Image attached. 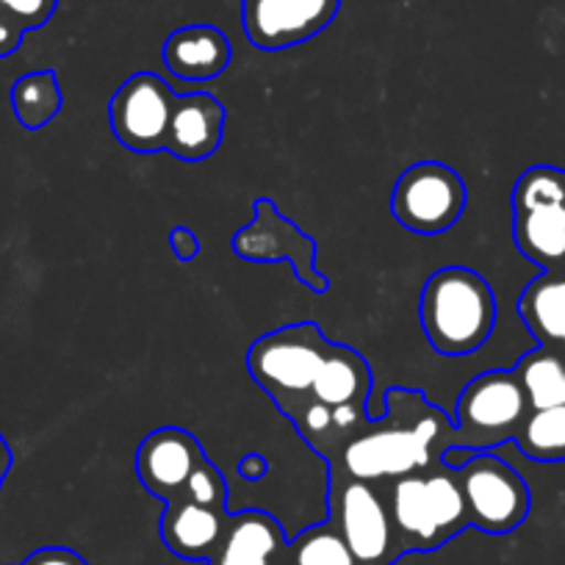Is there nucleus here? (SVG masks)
<instances>
[{
  "label": "nucleus",
  "mask_w": 565,
  "mask_h": 565,
  "mask_svg": "<svg viewBox=\"0 0 565 565\" xmlns=\"http://www.w3.org/2000/svg\"><path fill=\"white\" fill-rule=\"evenodd\" d=\"M385 399L388 416L369 424L366 433H358L341 449V463L352 480H399L430 469L433 447L449 433L444 413L427 405L418 391L391 388Z\"/></svg>",
  "instance_id": "nucleus-1"
},
{
  "label": "nucleus",
  "mask_w": 565,
  "mask_h": 565,
  "mask_svg": "<svg viewBox=\"0 0 565 565\" xmlns=\"http://www.w3.org/2000/svg\"><path fill=\"white\" fill-rule=\"evenodd\" d=\"M418 319L438 355H471L497 328V295L480 271L447 266L424 282Z\"/></svg>",
  "instance_id": "nucleus-2"
},
{
  "label": "nucleus",
  "mask_w": 565,
  "mask_h": 565,
  "mask_svg": "<svg viewBox=\"0 0 565 565\" xmlns=\"http://www.w3.org/2000/svg\"><path fill=\"white\" fill-rule=\"evenodd\" d=\"M330 350V341L313 322L289 324L253 341L247 369L255 383L277 402L282 413L311 396L313 380Z\"/></svg>",
  "instance_id": "nucleus-3"
},
{
  "label": "nucleus",
  "mask_w": 565,
  "mask_h": 565,
  "mask_svg": "<svg viewBox=\"0 0 565 565\" xmlns=\"http://www.w3.org/2000/svg\"><path fill=\"white\" fill-rule=\"evenodd\" d=\"M526 416H530V402L513 372L493 369L480 374L466 385L455 405V422H458L455 447L480 452L513 441Z\"/></svg>",
  "instance_id": "nucleus-4"
},
{
  "label": "nucleus",
  "mask_w": 565,
  "mask_h": 565,
  "mask_svg": "<svg viewBox=\"0 0 565 565\" xmlns=\"http://www.w3.org/2000/svg\"><path fill=\"white\" fill-rule=\"evenodd\" d=\"M458 480L469 510V526L488 535H508L530 515L532 497L524 477L486 449H471L469 460L458 466Z\"/></svg>",
  "instance_id": "nucleus-5"
},
{
  "label": "nucleus",
  "mask_w": 565,
  "mask_h": 565,
  "mask_svg": "<svg viewBox=\"0 0 565 565\" xmlns=\"http://www.w3.org/2000/svg\"><path fill=\"white\" fill-rule=\"evenodd\" d=\"M469 203V189L452 167L418 161L407 167L391 194V214L411 233L438 236L458 225Z\"/></svg>",
  "instance_id": "nucleus-6"
},
{
  "label": "nucleus",
  "mask_w": 565,
  "mask_h": 565,
  "mask_svg": "<svg viewBox=\"0 0 565 565\" xmlns=\"http://www.w3.org/2000/svg\"><path fill=\"white\" fill-rule=\"evenodd\" d=\"M333 502V524L350 546L358 565H391L402 557L399 537L391 524L388 504L380 499L372 482L333 480L330 491Z\"/></svg>",
  "instance_id": "nucleus-7"
},
{
  "label": "nucleus",
  "mask_w": 565,
  "mask_h": 565,
  "mask_svg": "<svg viewBox=\"0 0 565 565\" xmlns=\"http://www.w3.org/2000/svg\"><path fill=\"white\" fill-rule=\"evenodd\" d=\"M175 100L178 95L161 75H130L108 103V119L119 145L141 156L167 150Z\"/></svg>",
  "instance_id": "nucleus-8"
},
{
  "label": "nucleus",
  "mask_w": 565,
  "mask_h": 565,
  "mask_svg": "<svg viewBox=\"0 0 565 565\" xmlns=\"http://www.w3.org/2000/svg\"><path fill=\"white\" fill-rule=\"evenodd\" d=\"M341 0H242V23L258 51H286L322 34L335 20Z\"/></svg>",
  "instance_id": "nucleus-9"
},
{
  "label": "nucleus",
  "mask_w": 565,
  "mask_h": 565,
  "mask_svg": "<svg viewBox=\"0 0 565 565\" xmlns=\"http://www.w3.org/2000/svg\"><path fill=\"white\" fill-rule=\"evenodd\" d=\"M205 460L203 447L181 427H161L136 449V475L145 491L172 502L183 497L189 477Z\"/></svg>",
  "instance_id": "nucleus-10"
},
{
  "label": "nucleus",
  "mask_w": 565,
  "mask_h": 565,
  "mask_svg": "<svg viewBox=\"0 0 565 565\" xmlns=\"http://www.w3.org/2000/svg\"><path fill=\"white\" fill-rule=\"evenodd\" d=\"M227 530V510L205 508L192 499H172L161 515V541L172 554L192 563H211Z\"/></svg>",
  "instance_id": "nucleus-11"
},
{
  "label": "nucleus",
  "mask_w": 565,
  "mask_h": 565,
  "mask_svg": "<svg viewBox=\"0 0 565 565\" xmlns=\"http://www.w3.org/2000/svg\"><path fill=\"white\" fill-rule=\"evenodd\" d=\"M225 136V106L209 92H192L175 100L167 153L181 161H203L214 156Z\"/></svg>",
  "instance_id": "nucleus-12"
},
{
  "label": "nucleus",
  "mask_w": 565,
  "mask_h": 565,
  "mask_svg": "<svg viewBox=\"0 0 565 565\" xmlns=\"http://www.w3.org/2000/svg\"><path fill=\"white\" fill-rule=\"evenodd\" d=\"M231 42L214 25H183L164 42V64L181 81H211L231 64Z\"/></svg>",
  "instance_id": "nucleus-13"
},
{
  "label": "nucleus",
  "mask_w": 565,
  "mask_h": 565,
  "mask_svg": "<svg viewBox=\"0 0 565 565\" xmlns=\"http://www.w3.org/2000/svg\"><path fill=\"white\" fill-rule=\"evenodd\" d=\"M388 513L402 552H433V548L444 546V537L433 519L430 499H427V482L422 475L399 477L391 486Z\"/></svg>",
  "instance_id": "nucleus-14"
},
{
  "label": "nucleus",
  "mask_w": 565,
  "mask_h": 565,
  "mask_svg": "<svg viewBox=\"0 0 565 565\" xmlns=\"http://www.w3.org/2000/svg\"><path fill=\"white\" fill-rule=\"evenodd\" d=\"M280 548H286V535L277 519L260 510H244V513L227 519L225 537L211 559L214 565H271Z\"/></svg>",
  "instance_id": "nucleus-15"
},
{
  "label": "nucleus",
  "mask_w": 565,
  "mask_h": 565,
  "mask_svg": "<svg viewBox=\"0 0 565 565\" xmlns=\"http://www.w3.org/2000/svg\"><path fill=\"white\" fill-rule=\"evenodd\" d=\"M372 391V372L361 352L344 344H330L317 380H313L311 396L330 407L347 405V402H366Z\"/></svg>",
  "instance_id": "nucleus-16"
},
{
  "label": "nucleus",
  "mask_w": 565,
  "mask_h": 565,
  "mask_svg": "<svg viewBox=\"0 0 565 565\" xmlns=\"http://www.w3.org/2000/svg\"><path fill=\"white\" fill-rule=\"evenodd\" d=\"M519 313L543 344H565V277H535L521 295Z\"/></svg>",
  "instance_id": "nucleus-17"
},
{
  "label": "nucleus",
  "mask_w": 565,
  "mask_h": 565,
  "mask_svg": "<svg viewBox=\"0 0 565 565\" xmlns=\"http://www.w3.org/2000/svg\"><path fill=\"white\" fill-rule=\"evenodd\" d=\"M513 236L521 255L537 266H552L565 258V205L515 214Z\"/></svg>",
  "instance_id": "nucleus-18"
},
{
  "label": "nucleus",
  "mask_w": 565,
  "mask_h": 565,
  "mask_svg": "<svg viewBox=\"0 0 565 565\" xmlns=\"http://www.w3.org/2000/svg\"><path fill=\"white\" fill-rule=\"evenodd\" d=\"M513 374L524 388L530 411L565 405V361L552 350H532L515 363Z\"/></svg>",
  "instance_id": "nucleus-19"
},
{
  "label": "nucleus",
  "mask_w": 565,
  "mask_h": 565,
  "mask_svg": "<svg viewBox=\"0 0 565 565\" xmlns=\"http://www.w3.org/2000/svg\"><path fill=\"white\" fill-rule=\"evenodd\" d=\"M64 95L58 86V75L53 70H40L14 81L12 108L18 122L25 130H40L62 111Z\"/></svg>",
  "instance_id": "nucleus-20"
},
{
  "label": "nucleus",
  "mask_w": 565,
  "mask_h": 565,
  "mask_svg": "<svg viewBox=\"0 0 565 565\" xmlns=\"http://www.w3.org/2000/svg\"><path fill=\"white\" fill-rule=\"evenodd\" d=\"M521 452L537 463H559L565 460V405L530 411L513 438Z\"/></svg>",
  "instance_id": "nucleus-21"
},
{
  "label": "nucleus",
  "mask_w": 565,
  "mask_h": 565,
  "mask_svg": "<svg viewBox=\"0 0 565 565\" xmlns=\"http://www.w3.org/2000/svg\"><path fill=\"white\" fill-rule=\"evenodd\" d=\"M427 482V499H430L433 519H436L438 532H441L444 543L452 541L458 532L469 526V510H466L463 491H460L458 475L449 471H433L424 477Z\"/></svg>",
  "instance_id": "nucleus-22"
},
{
  "label": "nucleus",
  "mask_w": 565,
  "mask_h": 565,
  "mask_svg": "<svg viewBox=\"0 0 565 565\" xmlns=\"http://www.w3.org/2000/svg\"><path fill=\"white\" fill-rule=\"evenodd\" d=\"M291 563L295 565H358L350 546L344 543L333 521L300 532L291 543Z\"/></svg>",
  "instance_id": "nucleus-23"
},
{
  "label": "nucleus",
  "mask_w": 565,
  "mask_h": 565,
  "mask_svg": "<svg viewBox=\"0 0 565 565\" xmlns=\"http://www.w3.org/2000/svg\"><path fill=\"white\" fill-rule=\"evenodd\" d=\"M546 205H565V170L554 167H532L515 181L513 211L546 209Z\"/></svg>",
  "instance_id": "nucleus-24"
},
{
  "label": "nucleus",
  "mask_w": 565,
  "mask_h": 565,
  "mask_svg": "<svg viewBox=\"0 0 565 565\" xmlns=\"http://www.w3.org/2000/svg\"><path fill=\"white\" fill-rule=\"evenodd\" d=\"M286 416L297 424L300 436L306 438L311 447H317L319 452H322L324 441H328L324 436H333V407L319 402L317 396H306V399L297 402L295 407H289ZM333 444H335V436H333Z\"/></svg>",
  "instance_id": "nucleus-25"
},
{
  "label": "nucleus",
  "mask_w": 565,
  "mask_h": 565,
  "mask_svg": "<svg viewBox=\"0 0 565 565\" xmlns=\"http://www.w3.org/2000/svg\"><path fill=\"white\" fill-rule=\"evenodd\" d=\"M183 499H192V502L205 504V508L227 510V482L225 475L211 463L209 458L192 471L186 488H183Z\"/></svg>",
  "instance_id": "nucleus-26"
},
{
  "label": "nucleus",
  "mask_w": 565,
  "mask_h": 565,
  "mask_svg": "<svg viewBox=\"0 0 565 565\" xmlns=\"http://www.w3.org/2000/svg\"><path fill=\"white\" fill-rule=\"evenodd\" d=\"M56 7L58 0H0V12L12 18L25 34L51 23Z\"/></svg>",
  "instance_id": "nucleus-27"
},
{
  "label": "nucleus",
  "mask_w": 565,
  "mask_h": 565,
  "mask_svg": "<svg viewBox=\"0 0 565 565\" xmlns=\"http://www.w3.org/2000/svg\"><path fill=\"white\" fill-rule=\"evenodd\" d=\"M20 565H89L78 552L67 546H45V548H36L34 554L23 559Z\"/></svg>",
  "instance_id": "nucleus-28"
},
{
  "label": "nucleus",
  "mask_w": 565,
  "mask_h": 565,
  "mask_svg": "<svg viewBox=\"0 0 565 565\" xmlns=\"http://www.w3.org/2000/svg\"><path fill=\"white\" fill-rule=\"evenodd\" d=\"M170 247H172V253L178 255V260H183V264H189V260H194L200 255V238H198V233L192 231V227H183V225H178V227H172L170 231Z\"/></svg>",
  "instance_id": "nucleus-29"
},
{
  "label": "nucleus",
  "mask_w": 565,
  "mask_h": 565,
  "mask_svg": "<svg viewBox=\"0 0 565 565\" xmlns=\"http://www.w3.org/2000/svg\"><path fill=\"white\" fill-rule=\"evenodd\" d=\"M23 36L25 31L20 29L12 18H7V14L0 12V58L12 56V53L23 45Z\"/></svg>",
  "instance_id": "nucleus-30"
},
{
  "label": "nucleus",
  "mask_w": 565,
  "mask_h": 565,
  "mask_svg": "<svg viewBox=\"0 0 565 565\" xmlns=\"http://www.w3.org/2000/svg\"><path fill=\"white\" fill-rule=\"evenodd\" d=\"M238 475H242L244 480H260V477L266 475V460L260 458V455H247V458L242 460V466H238Z\"/></svg>",
  "instance_id": "nucleus-31"
},
{
  "label": "nucleus",
  "mask_w": 565,
  "mask_h": 565,
  "mask_svg": "<svg viewBox=\"0 0 565 565\" xmlns=\"http://www.w3.org/2000/svg\"><path fill=\"white\" fill-rule=\"evenodd\" d=\"M12 449H9L7 438H3V433H0V488H3V482H7L9 471H12Z\"/></svg>",
  "instance_id": "nucleus-32"
},
{
  "label": "nucleus",
  "mask_w": 565,
  "mask_h": 565,
  "mask_svg": "<svg viewBox=\"0 0 565 565\" xmlns=\"http://www.w3.org/2000/svg\"><path fill=\"white\" fill-rule=\"evenodd\" d=\"M200 565H214V563H200Z\"/></svg>",
  "instance_id": "nucleus-33"
}]
</instances>
